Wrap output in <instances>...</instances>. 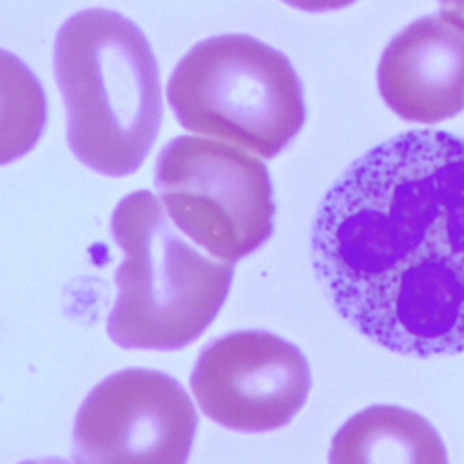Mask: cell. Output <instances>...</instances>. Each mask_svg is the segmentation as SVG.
I'll return each mask as SVG.
<instances>
[{"mask_svg":"<svg viewBox=\"0 0 464 464\" xmlns=\"http://www.w3.org/2000/svg\"><path fill=\"white\" fill-rule=\"evenodd\" d=\"M53 67L76 160L111 178L136 172L163 116L158 62L143 31L118 11L83 9L60 25Z\"/></svg>","mask_w":464,"mask_h":464,"instance_id":"7a4b0ae2","label":"cell"},{"mask_svg":"<svg viewBox=\"0 0 464 464\" xmlns=\"http://www.w3.org/2000/svg\"><path fill=\"white\" fill-rule=\"evenodd\" d=\"M167 102L181 127L277 156L304 125L303 83L288 56L241 33L205 38L176 63Z\"/></svg>","mask_w":464,"mask_h":464,"instance_id":"277c9868","label":"cell"},{"mask_svg":"<svg viewBox=\"0 0 464 464\" xmlns=\"http://www.w3.org/2000/svg\"><path fill=\"white\" fill-rule=\"evenodd\" d=\"M377 85L406 121L457 116L464 109V24L444 11L411 22L382 51Z\"/></svg>","mask_w":464,"mask_h":464,"instance_id":"ba28073f","label":"cell"},{"mask_svg":"<svg viewBox=\"0 0 464 464\" xmlns=\"http://www.w3.org/2000/svg\"><path fill=\"white\" fill-rule=\"evenodd\" d=\"M285 4L301 9V11H310V13H321V11H334L346 7L353 4L355 0H283Z\"/></svg>","mask_w":464,"mask_h":464,"instance_id":"8fae6325","label":"cell"},{"mask_svg":"<svg viewBox=\"0 0 464 464\" xmlns=\"http://www.w3.org/2000/svg\"><path fill=\"white\" fill-rule=\"evenodd\" d=\"M196 408L169 373L125 368L98 382L78 408L74 464H187Z\"/></svg>","mask_w":464,"mask_h":464,"instance_id":"8992f818","label":"cell"},{"mask_svg":"<svg viewBox=\"0 0 464 464\" xmlns=\"http://www.w3.org/2000/svg\"><path fill=\"white\" fill-rule=\"evenodd\" d=\"M328 464H448L439 431L419 413L368 406L334 435Z\"/></svg>","mask_w":464,"mask_h":464,"instance_id":"9c48e42d","label":"cell"},{"mask_svg":"<svg viewBox=\"0 0 464 464\" xmlns=\"http://www.w3.org/2000/svg\"><path fill=\"white\" fill-rule=\"evenodd\" d=\"M312 263L370 341L415 357L464 352V138L410 130L355 160L317 208Z\"/></svg>","mask_w":464,"mask_h":464,"instance_id":"6da1fadb","label":"cell"},{"mask_svg":"<svg viewBox=\"0 0 464 464\" xmlns=\"http://www.w3.org/2000/svg\"><path fill=\"white\" fill-rule=\"evenodd\" d=\"M444 13L464 24V0H439Z\"/></svg>","mask_w":464,"mask_h":464,"instance_id":"7c38bea8","label":"cell"},{"mask_svg":"<svg viewBox=\"0 0 464 464\" xmlns=\"http://www.w3.org/2000/svg\"><path fill=\"white\" fill-rule=\"evenodd\" d=\"M154 187L183 236L221 261L246 257L274 232L268 169L241 147L176 136L156 158Z\"/></svg>","mask_w":464,"mask_h":464,"instance_id":"5b68a950","label":"cell"},{"mask_svg":"<svg viewBox=\"0 0 464 464\" xmlns=\"http://www.w3.org/2000/svg\"><path fill=\"white\" fill-rule=\"evenodd\" d=\"M308 361L290 341L266 330H239L207 343L190 388L214 422L245 433L283 428L304 406Z\"/></svg>","mask_w":464,"mask_h":464,"instance_id":"52a82bcc","label":"cell"},{"mask_svg":"<svg viewBox=\"0 0 464 464\" xmlns=\"http://www.w3.org/2000/svg\"><path fill=\"white\" fill-rule=\"evenodd\" d=\"M45 121L47 100L40 80L22 58L0 47V165L33 150Z\"/></svg>","mask_w":464,"mask_h":464,"instance_id":"30bf717a","label":"cell"},{"mask_svg":"<svg viewBox=\"0 0 464 464\" xmlns=\"http://www.w3.org/2000/svg\"><path fill=\"white\" fill-rule=\"evenodd\" d=\"M111 234L123 261L114 276L109 337L123 348L161 352L196 341L228 297L234 263L214 261L188 243L150 190L118 201Z\"/></svg>","mask_w":464,"mask_h":464,"instance_id":"3957f363","label":"cell"},{"mask_svg":"<svg viewBox=\"0 0 464 464\" xmlns=\"http://www.w3.org/2000/svg\"><path fill=\"white\" fill-rule=\"evenodd\" d=\"M20 464H69V462L65 459H62V457H42V459L24 460Z\"/></svg>","mask_w":464,"mask_h":464,"instance_id":"4fadbf2b","label":"cell"}]
</instances>
